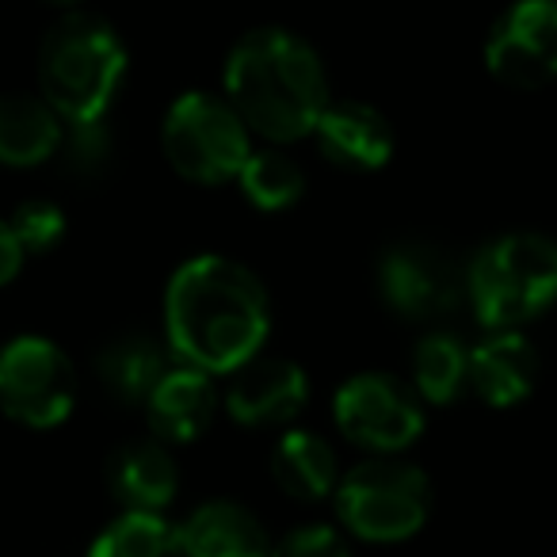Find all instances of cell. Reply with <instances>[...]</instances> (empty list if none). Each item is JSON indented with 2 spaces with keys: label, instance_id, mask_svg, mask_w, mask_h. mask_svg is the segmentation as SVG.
<instances>
[{
  "label": "cell",
  "instance_id": "6da1fadb",
  "mask_svg": "<svg viewBox=\"0 0 557 557\" xmlns=\"http://www.w3.org/2000/svg\"><path fill=\"white\" fill-rule=\"evenodd\" d=\"M164 329L180 363L233 374L260 356L271 333L268 290L230 256H195L169 278Z\"/></svg>",
  "mask_w": 557,
  "mask_h": 557
},
{
  "label": "cell",
  "instance_id": "30bf717a",
  "mask_svg": "<svg viewBox=\"0 0 557 557\" xmlns=\"http://www.w3.org/2000/svg\"><path fill=\"white\" fill-rule=\"evenodd\" d=\"M382 302L405 321H432L455 310L462 295V275L443 248L432 245H394L379 260Z\"/></svg>",
  "mask_w": 557,
  "mask_h": 557
},
{
  "label": "cell",
  "instance_id": "5bb4252c",
  "mask_svg": "<svg viewBox=\"0 0 557 557\" xmlns=\"http://www.w3.org/2000/svg\"><path fill=\"white\" fill-rule=\"evenodd\" d=\"M318 149L344 172H379L394 157V126L379 108L359 100L329 103L321 115Z\"/></svg>",
  "mask_w": 557,
  "mask_h": 557
},
{
  "label": "cell",
  "instance_id": "484cf974",
  "mask_svg": "<svg viewBox=\"0 0 557 557\" xmlns=\"http://www.w3.org/2000/svg\"><path fill=\"white\" fill-rule=\"evenodd\" d=\"M50 4H81V0H50Z\"/></svg>",
  "mask_w": 557,
  "mask_h": 557
},
{
  "label": "cell",
  "instance_id": "52a82bcc",
  "mask_svg": "<svg viewBox=\"0 0 557 557\" xmlns=\"http://www.w3.org/2000/svg\"><path fill=\"white\" fill-rule=\"evenodd\" d=\"M77 371L47 336H16L0 348V412L32 432H47L73 417Z\"/></svg>",
  "mask_w": 557,
  "mask_h": 557
},
{
  "label": "cell",
  "instance_id": "9a60e30c",
  "mask_svg": "<svg viewBox=\"0 0 557 557\" xmlns=\"http://www.w3.org/2000/svg\"><path fill=\"white\" fill-rule=\"evenodd\" d=\"M108 485L126 511H164L176 500L180 470L161 440H141L111 455Z\"/></svg>",
  "mask_w": 557,
  "mask_h": 557
},
{
  "label": "cell",
  "instance_id": "ba28073f",
  "mask_svg": "<svg viewBox=\"0 0 557 557\" xmlns=\"http://www.w3.org/2000/svg\"><path fill=\"white\" fill-rule=\"evenodd\" d=\"M333 420L356 447L371 455H397L424 432V401L409 382L386 371H367L336 389Z\"/></svg>",
  "mask_w": 557,
  "mask_h": 557
},
{
  "label": "cell",
  "instance_id": "8fae6325",
  "mask_svg": "<svg viewBox=\"0 0 557 557\" xmlns=\"http://www.w3.org/2000/svg\"><path fill=\"white\" fill-rule=\"evenodd\" d=\"M310 401V379L295 359L256 356L230 374L225 412L240 428L290 424Z\"/></svg>",
  "mask_w": 557,
  "mask_h": 557
},
{
  "label": "cell",
  "instance_id": "5b68a950",
  "mask_svg": "<svg viewBox=\"0 0 557 557\" xmlns=\"http://www.w3.org/2000/svg\"><path fill=\"white\" fill-rule=\"evenodd\" d=\"M333 496L344 531L379 546L412 539L432 516V481L420 466L389 455L348 470Z\"/></svg>",
  "mask_w": 557,
  "mask_h": 557
},
{
  "label": "cell",
  "instance_id": "7a4b0ae2",
  "mask_svg": "<svg viewBox=\"0 0 557 557\" xmlns=\"http://www.w3.org/2000/svg\"><path fill=\"white\" fill-rule=\"evenodd\" d=\"M225 100L248 131L278 146L310 138L333 103L318 50L287 27H256L230 50Z\"/></svg>",
  "mask_w": 557,
  "mask_h": 557
},
{
  "label": "cell",
  "instance_id": "2e32d148",
  "mask_svg": "<svg viewBox=\"0 0 557 557\" xmlns=\"http://www.w3.org/2000/svg\"><path fill=\"white\" fill-rule=\"evenodd\" d=\"M187 557H271L275 542L248 508L233 500H210L187 516L180 527Z\"/></svg>",
  "mask_w": 557,
  "mask_h": 557
},
{
  "label": "cell",
  "instance_id": "d4e9b609",
  "mask_svg": "<svg viewBox=\"0 0 557 557\" xmlns=\"http://www.w3.org/2000/svg\"><path fill=\"white\" fill-rule=\"evenodd\" d=\"M24 245L16 240V233H12L9 222H0V287H9L12 278L20 275V268H24Z\"/></svg>",
  "mask_w": 557,
  "mask_h": 557
},
{
  "label": "cell",
  "instance_id": "277c9868",
  "mask_svg": "<svg viewBox=\"0 0 557 557\" xmlns=\"http://www.w3.org/2000/svg\"><path fill=\"white\" fill-rule=\"evenodd\" d=\"M466 295L485 329H519L557 302V240L546 233H504L473 256Z\"/></svg>",
  "mask_w": 557,
  "mask_h": 557
},
{
  "label": "cell",
  "instance_id": "603a6c76",
  "mask_svg": "<svg viewBox=\"0 0 557 557\" xmlns=\"http://www.w3.org/2000/svg\"><path fill=\"white\" fill-rule=\"evenodd\" d=\"M9 225L20 245H24V252H50V248L65 237V214H62V207L50 199L20 202V207L12 210Z\"/></svg>",
  "mask_w": 557,
  "mask_h": 557
},
{
  "label": "cell",
  "instance_id": "7402d4cb",
  "mask_svg": "<svg viewBox=\"0 0 557 557\" xmlns=\"http://www.w3.org/2000/svg\"><path fill=\"white\" fill-rule=\"evenodd\" d=\"M240 191L260 210H287L306 195V169L283 149H260L245 161L237 176Z\"/></svg>",
  "mask_w": 557,
  "mask_h": 557
},
{
  "label": "cell",
  "instance_id": "ffe728a7",
  "mask_svg": "<svg viewBox=\"0 0 557 557\" xmlns=\"http://www.w3.org/2000/svg\"><path fill=\"white\" fill-rule=\"evenodd\" d=\"M470 386V348L455 333H428L412 351V389L424 405H450Z\"/></svg>",
  "mask_w": 557,
  "mask_h": 557
},
{
  "label": "cell",
  "instance_id": "3957f363",
  "mask_svg": "<svg viewBox=\"0 0 557 557\" xmlns=\"http://www.w3.org/2000/svg\"><path fill=\"white\" fill-rule=\"evenodd\" d=\"M126 47L108 20L73 12L58 20L39 50V96L73 134L100 131L126 81Z\"/></svg>",
  "mask_w": 557,
  "mask_h": 557
},
{
  "label": "cell",
  "instance_id": "d6986e66",
  "mask_svg": "<svg viewBox=\"0 0 557 557\" xmlns=\"http://www.w3.org/2000/svg\"><path fill=\"white\" fill-rule=\"evenodd\" d=\"M169 356L153 336H119L96 359L100 382L108 386V394L123 405H146V397L153 394V386L161 382V374L169 371Z\"/></svg>",
  "mask_w": 557,
  "mask_h": 557
},
{
  "label": "cell",
  "instance_id": "9c48e42d",
  "mask_svg": "<svg viewBox=\"0 0 557 557\" xmlns=\"http://www.w3.org/2000/svg\"><path fill=\"white\" fill-rule=\"evenodd\" d=\"M485 65L500 85L539 92L557 81V0H516L485 39Z\"/></svg>",
  "mask_w": 557,
  "mask_h": 557
},
{
  "label": "cell",
  "instance_id": "7c38bea8",
  "mask_svg": "<svg viewBox=\"0 0 557 557\" xmlns=\"http://www.w3.org/2000/svg\"><path fill=\"white\" fill-rule=\"evenodd\" d=\"M146 424L161 443H195L218 412L214 374L191 363H172L146 397Z\"/></svg>",
  "mask_w": 557,
  "mask_h": 557
},
{
  "label": "cell",
  "instance_id": "8992f818",
  "mask_svg": "<svg viewBox=\"0 0 557 557\" xmlns=\"http://www.w3.org/2000/svg\"><path fill=\"white\" fill-rule=\"evenodd\" d=\"M161 146L172 172L191 184L218 187L240 176L252 157L245 119L230 100L214 92H184L169 108L161 126Z\"/></svg>",
  "mask_w": 557,
  "mask_h": 557
},
{
  "label": "cell",
  "instance_id": "ac0fdd59",
  "mask_svg": "<svg viewBox=\"0 0 557 557\" xmlns=\"http://www.w3.org/2000/svg\"><path fill=\"white\" fill-rule=\"evenodd\" d=\"M271 478L295 500H325L341 485V462L325 435L290 428L271 450Z\"/></svg>",
  "mask_w": 557,
  "mask_h": 557
},
{
  "label": "cell",
  "instance_id": "44dd1931",
  "mask_svg": "<svg viewBox=\"0 0 557 557\" xmlns=\"http://www.w3.org/2000/svg\"><path fill=\"white\" fill-rule=\"evenodd\" d=\"M88 557H187L184 534L161 511H123L103 527Z\"/></svg>",
  "mask_w": 557,
  "mask_h": 557
},
{
  "label": "cell",
  "instance_id": "cb8c5ba5",
  "mask_svg": "<svg viewBox=\"0 0 557 557\" xmlns=\"http://www.w3.org/2000/svg\"><path fill=\"white\" fill-rule=\"evenodd\" d=\"M271 557H351V546L336 527L310 523L290 531L287 539H278L271 546Z\"/></svg>",
  "mask_w": 557,
  "mask_h": 557
},
{
  "label": "cell",
  "instance_id": "e0dca14e",
  "mask_svg": "<svg viewBox=\"0 0 557 557\" xmlns=\"http://www.w3.org/2000/svg\"><path fill=\"white\" fill-rule=\"evenodd\" d=\"M65 123L42 96L9 92L0 96V164L35 169L62 149Z\"/></svg>",
  "mask_w": 557,
  "mask_h": 557
},
{
  "label": "cell",
  "instance_id": "4fadbf2b",
  "mask_svg": "<svg viewBox=\"0 0 557 557\" xmlns=\"http://www.w3.org/2000/svg\"><path fill=\"white\" fill-rule=\"evenodd\" d=\"M542 359L516 329H496L470 348V389L493 409H516L539 386Z\"/></svg>",
  "mask_w": 557,
  "mask_h": 557
}]
</instances>
